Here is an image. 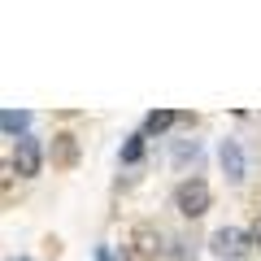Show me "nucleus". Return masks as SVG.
Wrapping results in <instances>:
<instances>
[{
	"mask_svg": "<svg viewBox=\"0 0 261 261\" xmlns=\"http://www.w3.org/2000/svg\"><path fill=\"white\" fill-rule=\"evenodd\" d=\"M0 130H5V140H13V144L27 140L31 135V113L27 109H5L0 113Z\"/></svg>",
	"mask_w": 261,
	"mask_h": 261,
	"instance_id": "5",
	"label": "nucleus"
},
{
	"mask_svg": "<svg viewBox=\"0 0 261 261\" xmlns=\"http://www.w3.org/2000/svg\"><path fill=\"white\" fill-rule=\"evenodd\" d=\"M96 261H118L113 257V244H96Z\"/></svg>",
	"mask_w": 261,
	"mask_h": 261,
	"instance_id": "10",
	"label": "nucleus"
},
{
	"mask_svg": "<svg viewBox=\"0 0 261 261\" xmlns=\"http://www.w3.org/2000/svg\"><path fill=\"white\" fill-rule=\"evenodd\" d=\"M144 148H148V135H144V130H135V135H126L118 161H122V166H140V161H144Z\"/></svg>",
	"mask_w": 261,
	"mask_h": 261,
	"instance_id": "7",
	"label": "nucleus"
},
{
	"mask_svg": "<svg viewBox=\"0 0 261 261\" xmlns=\"http://www.w3.org/2000/svg\"><path fill=\"white\" fill-rule=\"evenodd\" d=\"M57 161H61V166L74 161V135H57Z\"/></svg>",
	"mask_w": 261,
	"mask_h": 261,
	"instance_id": "9",
	"label": "nucleus"
},
{
	"mask_svg": "<svg viewBox=\"0 0 261 261\" xmlns=\"http://www.w3.org/2000/svg\"><path fill=\"white\" fill-rule=\"evenodd\" d=\"M209 252H214L218 261H248L252 240H248V231H240V226H218V231L209 235Z\"/></svg>",
	"mask_w": 261,
	"mask_h": 261,
	"instance_id": "1",
	"label": "nucleus"
},
{
	"mask_svg": "<svg viewBox=\"0 0 261 261\" xmlns=\"http://www.w3.org/2000/svg\"><path fill=\"white\" fill-rule=\"evenodd\" d=\"M196 157H200V140H178L174 144V166H187Z\"/></svg>",
	"mask_w": 261,
	"mask_h": 261,
	"instance_id": "8",
	"label": "nucleus"
},
{
	"mask_svg": "<svg viewBox=\"0 0 261 261\" xmlns=\"http://www.w3.org/2000/svg\"><path fill=\"white\" fill-rule=\"evenodd\" d=\"M218 161H222V174H226V183H244V174H248V161H244L240 140H231V135H226V140L218 144Z\"/></svg>",
	"mask_w": 261,
	"mask_h": 261,
	"instance_id": "4",
	"label": "nucleus"
},
{
	"mask_svg": "<svg viewBox=\"0 0 261 261\" xmlns=\"http://www.w3.org/2000/svg\"><path fill=\"white\" fill-rule=\"evenodd\" d=\"M248 240H252V248H261V218L252 222V231H248Z\"/></svg>",
	"mask_w": 261,
	"mask_h": 261,
	"instance_id": "11",
	"label": "nucleus"
},
{
	"mask_svg": "<svg viewBox=\"0 0 261 261\" xmlns=\"http://www.w3.org/2000/svg\"><path fill=\"white\" fill-rule=\"evenodd\" d=\"M178 118H183V113H174V109H152L148 118H144V126H140V130H144V135L152 140V135H166V130L174 126Z\"/></svg>",
	"mask_w": 261,
	"mask_h": 261,
	"instance_id": "6",
	"label": "nucleus"
},
{
	"mask_svg": "<svg viewBox=\"0 0 261 261\" xmlns=\"http://www.w3.org/2000/svg\"><path fill=\"white\" fill-rule=\"evenodd\" d=\"M209 183L200 174H192V178H183V183L174 187V209L183 218H200V214H209Z\"/></svg>",
	"mask_w": 261,
	"mask_h": 261,
	"instance_id": "2",
	"label": "nucleus"
},
{
	"mask_svg": "<svg viewBox=\"0 0 261 261\" xmlns=\"http://www.w3.org/2000/svg\"><path fill=\"white\" fill-rule=\"evenodd\" d=\"M9 166L18 170L22 178H35L39 174V166H44V144H39V135H27V140L13 144V161H9Z\"/></svg>",
	"mask_w": 261,
	"mask_h": 261,
	"instance_id": "3",
	"label": "nucleus"
}]
</instances>
